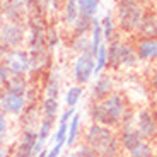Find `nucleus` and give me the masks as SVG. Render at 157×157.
<instances>
[{
  "label": "nucleus",
  "instance_id": "f257e3e1",
  "mask_svg": "<svg viewBox=\"0 0 157 157\" xmlns=\"http://www.w3.org/2000/svg\"><path fill=\"white\" fill-rule=\"evenodd\" d=\"M87 144L99 157H114L118 152V142L106 126L94 125L87 133Z\"/></svg>",
  "mask_w": 157,
  "mask_h": 157
},
{
  "label": "nucleus",
  "instance_id": "f03ea898",
  "mask_svg": "<svg viewBox=\"0 0 157 157\" xmlns=\"http://www.w3.org/2000/svg\"><path fill=\"white\" fill-rule=\"evenodd\" d=\"M125 108V101H123L121 94H113L108 98L104 102H99L92 108V116L96 121L102 123V125H114L120 121Z\"/></svg>",
  "mask_w": 157,
  "mask_h": 157
},
{
  "label": "nucleus",
  "instance_id": "7ed1b4c3",
  "mask_svg": "<svg viewBox=\"0 0 157 157\" xmlns=\"http://www.w3.org/2000/svg\"><path fill=\"white\" fill-rule=\"evenodd\" d=\"M144 14L145 12H144L138 0H118V22H120L123 31H137Z\"/></svg>",
  "mask_w": 157,
  "mask_h": 157
},
{
  "label": "nucleus",
  "instance_id": "20e7f679",
  "mask_svg": "<svg viewBox=\"0 0 157 157\" xmlns=\"http://www.w3.org/2000/svg\"><path fill=\"white\" fill-rule=\"evenodd\" d=\"M46 34H44L43 24L38 19H31V36H29V58H31V67L36 68L44 62V53H46Z\"/></svg>",
  "mask_w": 157,
  "mask_h": 157
},
{
  "label": "nucleus",
  "instance_id": "39448f33",
  "mask_svg": "<svg viewBox=\"0 0 157 157\" xmlns=\"http://www.w3.org/2000/svg\"><path fill=\"white\" fill-rule=\"evenodd\" d=\"M5 68L12 77H22L31 68V58L26 51L12 50L5 55Z\"/></svg>",
  "mask_w": 157,
  "mask_h": 157
},
{
  "label": "nucleus",
  "instance_id": "423d86ee",
  "mask_svg": "<svg viewBox=\"0 0 157 157\" xmlns=\"http://www.w3.org/2000/svg\"><path fill=\"white\" fill-rule=\"evenodd\" d=\"M24 38V28L17 22H7L2 26L0 29V41L2 46L5 48H12V46H19L21 41Z\"/></svg>",
  "mask_w": 157,
  "mask_h": 157
},
{
  "label": "nucleus",
  "instance_id": "0eeeda50",
  "mask_svg": "<svg viewBox=\"0 0 157 157\" xmlns=\"http://www.w3.org/2000/svg\"><path fill=\"white\" fill-rule=\"evenodd\" d=\"M94 65H96V60L92 55L86 53V55L78 56L77 63H75V78H77V82L86 84L90 78V75L94 74Z\"/></svg>",
  "mask_w": 157,
  "mask_h": 157
},
{
  "label": "nucleus",
  "instance_id": "6e6552de",
  "mask_svg": "<svg viewBox=\"0 0 157 157\" xmlns=\"http://www.w3.org/2000/svg\"><path fill=\"white\" fill-rule=\"evenodd\" d=\"M137 33L142 39H157V16L144 14Z\"/></svg>",
  "mask_w": 157,
  "mask_h": 157
},
{
  "label": "nucleus",
  "instance_id": "1a4fd4ad",
  "mask_svg": "<svg viewBox=\"0 0 157 157\" xmlns=\"http://www.w3.org/2000/svg\"><path fill=\"white\" fill-rule=\"evenodd\" d=\"M137 56L142 62L150 58L157 60V39H140L137 44Z\"/></svg>",
  "mask_w": 157,
  "mask_h": 157
},
{
  "label": "nucleus",
  "instance_id": "9d476101",
  "mask_svg": "<svg viewBox=\"0 0 157 157\" xmlns=\"http://www.w3.org/2000/svg\"><path fill=\"white\" fill-rule=\"evenodd\" d=\"M155 130H157V125H155L154 116L149 111H142L138 114V132H140V135L150 138L155 135Z\"/></svg>",
  "mask_w": 157,
  "mask_h": 157
},
{
  "label": "nucleus",
  "instance_id": "9b49d317",
  "mask_svg": "<svg viewBox=\"0 0 157 157\" xmlns=\"http://www.w3.org/2000/svg\"><path fill=\"white\" fill-rule=\"evenodd\" d=\"M0 104L5 111L9 113H21V109L24 108V96H17L12 92H5L0 99Z\"/></svg>",
  "mask_w": 157,
  "mask_h": 157
},
{
  "label": "nucleus",
  "instance_id": "f8f14e48",
  "mask_svg": "<svg viewBox=\"0 0 157 157\" xmlns=\"http://www.w3.org/2000/svg\"><path fill=\"white\" fill-rule=\"evenodd\" d=\"M121 142H123V147L128 150H133L138 144H142V135L140 132L137 130H132V128H126L121 135Z\"/></svg>",
  "mask_w": 157,
  "mask_h": 157
},
{
  "label": "nucleus",
  "instance_id": "ddd939ff",
  "mask_svg": "<svg viewBox=\"0 0 157 157\" xmlns=\"http://www.w3.org/2000/svg\"><path fill=\"white\" fill-rule=\"evenodd\" d=\"M137 51L130 44H121L120 46V65H126V67H133L137 63Z\"/></svg>",
  "mask_w": 157,
  "mask_h": 157
},
{
  "label": "nucleus",
  "instance_id": "4468645a",
  "mask_svg": "<svg viewBox=\"0 0 157 157\" xmlns=\"http://www.w3.org/2000/svg\"><path fill=\"white\" fill-rule=\"evenodd\" d=\"M111 87H113V82H111L109 77H101L96 82V86L92 87V96L96 99H104L108 94H109Z\"/></svg>",
  "mask_w": 157,
  "mask_h": 157
},
{
  "label": "nucleus",
  "instance_id": "2eb2a0df",
  "mask_svg": "<svg viewBox=\"0 0 157 157\" xmlns=\"http://www.w3.org/2000/svg\"><path fill=\"white\" fill-rule=\"evenodd\" d=\"M5 84H7L5 92H12V94H17V96H24V92H26V80L22 77H12Z\"/></svg>",
  "mask_w": 157,
  "mask_h": 157
},
{
  "label": "nucleus",
  "instance_id": "dca6fc26",
  "mask_svg": "<svg viewBox=\"0 0 157 157\" xmlns=\"http://www.w3.org/2000/svg\"><path fill=\"white\" fill-rule=\"evenodd\" d=\"M98 5H99V0H77V7L80 16L92 17L98 10Z\"/></svg>",
  "mask_w": 157,
  "mask_h": 157
},
{
  "label": "nucleus",
  "instance_id": "f3484780",
  "mask_svg": "<svg viewBox=\"0 0 157 157\" xmlns=\"http://www.w3.org/2000/svg\"><path fill=\"white\" fill-rule=\"evenodd\" d=\"M74 24H75V33H77L78 36H84L90 28H92V17L80 16V14H78L77 21H75Z\"/></svg>",
  "mask_w": 157,
  "mask_h": 157
},
{
  "label": "nucleus",
  "instance_id": "a211bd4d",
  "mask_svg": "<svg viewBox=\"0 0 157 157\" xmlns=\"http://www.w3.org/2000/svg\"><path fill=\"white\" fill-rule=\"evenodd\" d=\"M94 60H96L94 72H96V75H98L99 72H101L102 68L108 65V50H106V46H102V44H101V48H99L98 55L94 56Z\"/></svg>",
  "mask_w": 157,
  "mask_h": 157
},
{
  "label": "nucleus",
  "instance_id": "6ab92c4d",
  "mask_svg": "<svg viewBox=\"0 0 157 157\" xmlns=\"http://www.w3.org/2000/svg\"><path fill=\"white\" fill-rule=\"evenodd\" d=\"M82 87L80 86H75V87H70L67 92V96H65V102H67L68 108H74L75 104L78 102V98L82 96Z\"/></svg>",
  "mask_w": 157,
  "mask_h": 157
},
{
  "label": "nucleus",
  "instance_id": "aec40b11",
  "mask_svg": "<svg viewBox=\"0 0 157 157\" xmlns=\"http://www.w3.org/2000/svg\"><path fill=\"white\" fill-rule=\"evenodd\" d=\"M101 29H102V36L106 39L113 38V33H114V22H113V17L111 14H106L101 21Z\"/></svg>",
  "mask_w": 157,
  "mask_h": 157
},
{
  "label": "nucleus",
  "instance_id": "412c9836",
  "mask_svg": "<svg viewBox=\"0 0 157 157\" xmlns=\"http://www.w3.org/2000/svg\"><path fill=\"white\" fill-rule=\"evenodd\" d=\"M120 43H111L109 50H108V63L111 67H120Z\"/></svg>",
  "mask_w": 157,
  "mask_h": 157
},
{
  "label": "nucleus",
  "instance_id": "4be33fe9",
  "mask_svg": "<svg viewBox=\"0 0 157 157\" xmlns=\"http://www.w3.org/2000/svg\"><path fill=\"white\" fill-rule=\"evenodd\" d=\"M77 17H78L77 0H67V4H65V19L68 22H75Z\"/></svg>",
  "mask_w": 157,
  "mask_h": 157
},
{
  "label": "nucleus",
  "instance_id": "5701e85b",
  "mask_svg": "<svg viewBox=\"0 0 157 157\" xmlns=\"http://www.w3.org/2000/svg\"><path fill=\"white\" fill-rule=\"evenodd\" d=\"M46 94L48 98H53V99H56V96H58V77H56V74H51L50 78H48Z\"/></svg>",
  "mask_w": 157,
  "mask_h": 157
},
{
  "label": "nucleus",
  "instance_id": "b1692460",
  "mask_svg": "<svg viewBox=\"0 0 157 157\" xmlns=\"http://www.w3.org/2000/svg\"><path fill=\"white\" fill-rule=\"evenodd\" d=\"M74 50L80 51L82 55H86V53L90 55V41L86 36H77V39H75V43H74Z\"/></svg>",
  "mask_w": 157,
  "mask_h": 157
},
{
  "label": "nucleus",
  "instance_id": "393cba45",
  "mask_svg": "<svg viewBox=\"0 0 157 157\" xmlns=\"http://www.w3.org/2000/svg\"><path fill=\"white\" fill-rule=\"evenodd\" d=\"M78 121H80L78 114H74V118H72V123H70V128H68V135H67V144H68V145H72V144L75 142V138H77Z\"/></svg>",
  "mask_w": 157,
  "mask_h": 157
},
{
  "label": "nucleus",
  "instance_id": "a878e982",
  "mask_svg": "<svg viewBox=\"0 0 157 157\" xmlns=\"http://www.w3.org/2000/svg\"><path fill=\"white\" fill-rule=\"evenodd\" d=\"M43 109H44V114H46L48 118H53L56 113V109H58V102H56V99L53 98H46L43 102Z\"/></svg>",
  "mask_w": 157,
  "mask_h": 157
},
{
  "label": "nucleus",
  "instance_id": "bb28decb",
  "mask_svg": "<svg viewBox=\"0 0 157 157\" xmlns=\"http://www.w3.org/2000/svg\"><path fill=\"white\" fill-rule=\"evenodd\" d=\"M132 152V157H152V149H150V145H147V144H138L137 147H135L133 150H130Z\"/></svg>",
  "mask_w": 157,
  "mask_h": 157
},
{
  "label": "nucleus",
  "instance_id": "cd10ccee",
  "mask_svg": "<svg viewBox=\"0 0 157 157\" xmlns=\"http://www.w3.org/2000/svg\"><path fill=\"white\" fill-rule=\"evenodd\" d=\"M67 123L68 121H60L58 132L55 135V144H65V137H67Z\"/></svg>",
  "mask_w": 157,
  "mask_h": 157
},
{
  "label": "nucleus",
  "instance_id": "c85d7f7f",
  "mask_svg": "<svg viewBox=\"0 0 157 157\" xmlns=\"http://www.w3.org/2000/svg\"><path fill=\"white\" fill-rule=\"evenodd\" d=\"M46 44L48 48H53L58 44V33L55 29H48V34H46Z\"/></svg>",
  "mask_w": 157,
  "mask_h": 157
},
{
  "label": "nucleus",
  "instance_id": "c756f323",
  "mask_svg": "<svg viewBox=\"0 0 157 157\" xmlns=\"http://www.w3.org/2000/svg\"><path fill=\"white\" fill-rule=\"evenodd\" d=\"M96 155H98V154H96L94 150H92L89 145H87V147H82V149H78L77 155H74V157H96Z\"/></svg>",
  "mask_w": 157,
  "mask_h": 157
},
{
  "label": "nucleus",
  "instance_id": "7c9ffc66",
  "mask_svg": "<svg viewBox=\"0 0 157 157\" xmlns=\"http://www.w3.org/2000/svg\"><path fill=\"white\" fill-rule=\"evenodd\" d=\"M62 147H63V144H55V147L50 150V152L46 154V157H58V154H60V150H62Z\"/></svg>",
  "mask_w": 157,
  "mask_h": 157
},
{
  "label": "nucleus",
  "instance_id": "2f4dec72",
  "mask_svg": "<svg viewBox=\"0 0 157 157\" xmlns=\"http://www.w3.org/2000/svg\"><path fill=\"white\" fill-rule=\"evenodd\" d=\"M9 80V72L5 65H0V84H5Z\"/></svg>",
  "mask_w": 157,
  "mask_h": 157
},
{
  "label": "nucleus",
  "instance_id": "473e14b6",
  "mask_svg": "<svg viewBox=\"0 0 157 157\" xmlns=\"http://www.w3.org/2000/svg\"><path fill=\"white\" fill-rule=\"evenodd\" d=\"M5 128H7L5 118H4V114H0V132H2V133H5Z\"/></svg>",
  "mask_w": 157,
  "mask_h": 157
},
{
  "label": "nucleus",
  "instance_id": "72a5a7b5",
  "mask_svg": "<svg viewBox=\"0 0 157 157\" xmlns=\"http://www.w3.org/2000/svg\"><path fill=\"white\" fill-rule=\"evenodd\" d=\"M5 55H7V48H5V46H2V44H0V60L4 58Z\"/></svg>",
  "mask_w": 157,
  "mask_h": 157
},
{
  "label": "nucleus",
  "instance_id": "f704fd0d",
  "mask_svg": "<svg viewBox=\"0 0 157 157\" xmlns=\"http://www.w3.org/2000/svg\"><path fill=\"white\" fill-rule=\"evenodd\" d=\"M36 157H46V152H44V150H41V152H39Z\"/></svg>",
  "mask_w": 157,
  "mask_h": 157
},
{
  "label": "nucleus",
  "instance_id": "c9c22d12",
  "mask_svg": "<svg viewBox=\"0 0 157 157\" xmlns=\"http://www.w3.org/2000/svg\"><path fill=\"white\" fill-rule=\"evenodd\" d=\"M154 86L157 87V72H155V75H154Z\"/></svg>",
  "mask_w": 157,
  "mask_h": 157
},
{
  "label": "nucleus",
  "instance_id": "e433bc0d",
  "mask_svg": "<svg viewBox=\"0 0 157 157\" xmlns=\"http://www.w3.org/2000/svg\"><path fill=\"white\" fill-rule=\"evenodd\" d=\"M2 142H4V133L0 132V145H2Z\"/></svg>",
  "mask_w": 157,
  "mask_h": 157
},
{
  "label": "nucleus",
  "instance_id": "4c0bfd02",
  "mask_svg": "<svg viewBox=\"0 0 157 157\" xmlns=\"http://www.w3.org/2000/svg\"><path fill=\"white\" fill-rule=\"evenodd\" d=\"M72 157H74V155H72Z\"/></svg>",
  "mask_w": 157,
  "mask_h": 157
}]
</instances>
